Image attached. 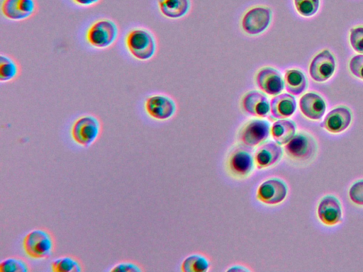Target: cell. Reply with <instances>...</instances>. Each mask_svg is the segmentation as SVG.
Segmentation results:
<instances>
[{"mask_svg":"<svg viewBox=\"0 0 363 272\" xmlns=\"http://www.w3.org/2000/svg\"><path fill=\"white\" fill-rule=\"evenodd\" d=\"M55 248L52 234L43 228H36L29 231L23 237V249L25 254L33 259L49 258Z\"/></svg>","mask_w":363,"mask_h":272,"instance_id":"cell-1","label":"cell"},{"mask_svg":"<svg viewBox=\"0 0 363 272\" xmlns=\"http://www.w3.org/2000/svg\"><path fill=\"white\" fill-rule=\"evenodd\" d=\"M125 47L133 57L145 61L155 54L156 44L154 38L147 30L134 28L130 30L125 38Z\"/></svg>","mask_w":363,"mask_h":272,"instance_id":"cell-2","label":"cell"},{"mask_svg":"<svg viewBox=\"0 0 363 272\" xmlns=\"http://www.w3.org/2000/svg\"><path fill=\"white\" fill-rule=\"evenodd\" d=\"M118 35L116 23L110 19H100L87 29L85 38L89 45L96 49H105L113 45Z\"/></svg>","mask_w":363,"mask_h":272,"instance_id":"cell-3","label":"cell"},{"mask_svg":"<svg viewBox=\"0 0 363 272\" xmlns=\"http://www.w3.org/2000/svg\"><path fill=\"white\" fill-rule=\"evenodd\" d=\"M101 123L92 115L78 118L72 124L70 134L73 141L78 145L86 148L91 146L99 137Z\"/></svg>","mask_w":363,"mask_h":272,"instance_id":"cell-4","label":"cell"},{"mask_svg":"<svg viewBox=\"0 0 363 272\" xmlns=\"http://www.w3.org/2000/svg\"><path fill=\"white\" fill-rule=\"evenodd\" d=\"M272 11L264 6H255L249 9L242 19L243 30L250 35L263 32L269 25Z\"/></svg>","mask_w":363,"mask_h":272,"instance_id":"cell-5","label":"cell"},{"mask_svg":"<svg viewBox=\"0 0 363 272\" xmlns=\"http://www.w3.org/2000/svg\"><path fill=\"white\" fill-rule=\"evenodd\" d=\"M270 124L264 120L255 119L247 123L240 130V140L246 145L255 146L264 141L270 133Z\"/></svg>","mask_w":363,"mask_h":272,"instance_id":"cell-6","label":"cell"},{"mask_svg":"<svg viewBox=\"0 0 363 272\" xmlns=\"http://www.w3.org/2000/svg\"><path fill=\"white\" fill-rule=\"evenodd\" d=\"M35 7L34 0H3L1 10L6 18L18 21L30 18Z\"/></svg>","mask_w":363,"mask_h":272,"instance_id":"cell-7","label":"cell"},{"mask_svg":"<svg viewBox=\"0 0 363 272\" xmlns=\"http://www.w3.org/2000/svg\"><path fill=\"white\" fill-rule=\"evenodd\" d=\"M335 62L332 54L325 50L318 54L310 64V75L315 81H325L333 74Z\"/></svg>","mask_w":363,"mask_h":272,"instance_id":"cell-8","label":"cell"},{"mask_svg":"<svg viewBox=\"0 0 363 272\" xmlns=\"http://www.w3.org/2000/svg\"><path fill=\"white\" fill-rule=\"evenodd\" d=\"M256 84L261 91L272 96L281 93L284 85L280 72L272 67H264L258 72Z\"/></svg>","mask_w":363,"mask_h":272,"instance_id":"cell-9","label":"cell"},{"mask_svg":"<svg viewBox=\"0 0 363 272\" xmlns=\"http://www.w3.org/2000/svg\"><path fill=\"white\" fill-rule=\"evenodd\" d=\"M145 109L150 117L157 120H165L172 115L175 106L169 98L161 95H155L145 100Z\"/></svg>","mask_w":363,"mask_h":272,"instance_id":"cell-10","label":"cell"},{"mask_svg":"<svg viewBox=\"0 0 363 272\" xmlns=\"http://www.w3.org/2000/svg\"><path fill=\"white\" fill-rule=\"evenodd\" d=\"M315 147V142L310 136L298 134L287 142L284 149L291 157L303 160L311 157Z\"/></svg>","mask_w":363,"mask_h":272,"instance_id":"cell-11","label":"cell"},{"mask_svg":"<svg viewBox=\"0 0 363 272\" xmlns=\"http://www.w3.org/2000/svg\"><path fill=\"white\" fill-rule=\"evenodd\" d=\"M287 193L285 184L278 179H269L263 182L257 191V198L267 204L281 202Z\"/></svg>","mask_w":363,"mask_h":272,"instance_id":"cell-12","label":"cell"},{"mask_svg":"<svg viewBox=\"0 0 363 272\" xmlns=\"http://www.w3.org/2000/svg\"><path fill=\"white\" fill-rule=\"evenodd\" d=\"M351 113L346 107H338L325 116L320 126L333 133L342 132L351 122Z\"/></svg>","mask_w":363,"mask_h":272,"instance_id":"cell-13","label":"cell"},{"mask_svg":"<svg viewBox=\"0 0 363 272\" xmlns=\"http://www.w3.org/2000/svg\"><path fill=\"white\" fill-rule=\"evenodd\" d=\"M244 110L257 117H265L269 111V102L267 97L257 91L247 93L242 101Z\"/></svg>","mask_w":363,"mask_h":272,"instance_id":"cell-14","label":"cell"},{"mask_svg":"<svg viewBox=\"0 0 363 272\" xmlns=\"http://www.w3.org/2000/svg\"><path fill=\"white\" fill-rule=\"evenodd\" d=\"M299 107L305 116L313 120L321 118L326 108L323 99L314 93L304 94L299 100Z\"/></svg>","mask_w":363,"mask_h":272,"instance_id":"cell-15","label":"cell"},{"mask_svg":"<svg viewBox=\"0 0 363 272\" xmlns=\"http://www.w3.org/2000/svg\"><path fill=\"white\" fill-rule=\"evenodd\" d=\"M282 149L278 143L268 141L260 145L255 152L258 169L265 168L276 163L281 157Z\"/></svg>","mask_w":363,"mask_h":272,"instance_id":"cell-16","label":"cell"},{"mask_svg":"<svg viewBox=\"0 0 363 272\" xmlns=\"http://www.w3.org/2000/svg\"><path fill=\"white\" fill-rule=\"evenodd\" d=\"M296 108L294 97L288 94L277 95L270 101L271 113L276 118L284 119L291 116Z\"/></svg>","mask_w":363,"mask_h":272,"instance_id":"cell-17","label":"cell"},{"mask_svg":"<svg viewBox=\"0 0 363 272\" xmlns=\"http://www.w3.org/2000/svg\"><path fill=\"white\" fill-rule=\"evenodd\" d=\"M318 214L320 220L325 224L333 225L341 218V208L336 198L332 196L324 198L320 203Z\"/></svg>","mask_w":363,"mask_h":272,"instance_id":"cell-18","label":"cell"},{"mask_svg":"<svg viewBox=\"0 0 363 272\" xmlns=\"http://www.w3.org/2000/svg\"><path fill=\"white\" fill-rule=\"evenodd\" d=\"M252 155L243 149H237L230 159V170L238 176H245L253 169Z\"/></svg>","mask_w":363,"mask_h":272,"instance_id":"cell-19","label":"cell"},{"mask_svg":"<svg viewBox=\"0 0 363 272\" xmlns=\"http://www.w3.org/2000/svg\"><path fill=\"white\" fill-rule=\"evenodd\" d=\"M160 12L166 17L178 18L189 9V0H157Z\"/></svg>","mask_w":363,"mask_h":272,"instance_id":"cell-20","label":"cell"},{"mask_svg":"<svg viewBox=\"0 0 363 272\" xmlns=\"http://www.w3.org/2000/svg\"><path fill=\"white\" fill-rule=\"evenodd\" d=\"M296 132L295 124L289 120H279L274 123L271 133L279 144H284L291 140Z\"/></svg>","mask_w":363,"mask_h":272,"instance_id":"cell-21","label":"cell"},{"mask_svg":"<svg viewBox=\"0 0 363 272\" xmlns=\"http://www.w3.org/2000/svg\"><path fill=\"white\" fill-rule=\"evenodd\" d=\"M286 90L291 94L299 95L306 87V79L304 74L297 69H289L284 75Z\"/></svg>","mask_w":363,"mask_h":272,"instance_id":"cell-22","label":"cell"},{"mask_svg":"<svg viewBox=\"0 0 363 272\" xmlns=\"http://www.w3.org/2000/svg\"><path fill=\"white\" fill-rule=\"evenodd\" d=\"M51 269L54 272H80L83 270L80 261L71 255H64L53 259Z\"/></svg>","mask_w":363,"mask_h":272,"instance_id":"cell-23","label":"cell"},{"mask_svg":"<svg viewBox=\"0 0 363 272\" xmlns=\"http://www.w3.org/2000/svg\"><path fill=\"white\" fill-rule=\"evenodd\" d=\"M18 74V66L11 57L0 55V81L8 82L16 77Z\"/></svg>","mask_w":363,"mask_h":272,"instance_id":"cell-24","label":"cell"},{"mask_svg":"<svg viewBox=\"0 0 363 272\" xmlns=\"http://www.w3.org/2000/svg\"><path fill=\"white\" fill-rule=\"evenodd\" d=\"M30 270L27 261L17 256L6 258L0 263L1 272H28Z\"/></svg>","mask_w":363,"mask_h":272,"instance_id":"cell-25","label":"cell"},{"mask_svg":"<svg viewBox=\"0 0 363 272\" xmlns=\"http://www.w3.org/2000/svg\"><path fill=\"white\" fill-rule=\"evenodd\" d=\"M208 260L200 255L187 257L182 264V271L185 272H204L208 268Z\"/></svg>","mask_w":363,"mask_h":272,"instance_id":"cell-26","label":"cell"},{"mask_svg":"<svg viewBox=\"0 0 363 272\" xmlns=\"http://www.w3.org/2000/svg\"><path fill=\"white\" fill-rule=\"evenodd\" d=\"M297 12L305 17L313 16L318 10L320 0H294Z\"/></svg>","mask_w":363,"mask_h":272,"instance_id":"cell-27","label":"cell"},{"mask_svg":"<svg viewBox=\"0 0 363 272\" xmlns=\"http://www.w3.org/2000/svg\"><path fill=\"white\" fill-rule=\"evenodd\" d=\"M350 41L356 52L363 53V27L351 29Z\"/></svg>","mask_w":363,"mask_h":272,"instance_id":"cell-28","label":"cell"},{"mask_svg":"<svg viewBox=\"0 0 363 272\" xmlns=\"http://www.w3.org/2000/svg\"><path fill=\"white\" fill-rule=\"evenodd\" d=\"M110 271H119V272H140L142 268L140 266L130 261H121L115 264Z\"/></svg>","mask_w":363,"mask_h":272,"instance_id":"cell-29","label":"cell"},{"mask_svg":"<svg viewBox=\"0 0 363 272\" xmlns=\"http://www.w3.org/2000/svg\"><path fill=\"white\" fill-rule=\"evenodd\" d=\"M350 69L353 75L363 79V55H355L351 59Z\"/></svg>","mask_w":363,"mask_h":272,"instance_id":"cell-30","label":"cell"},{"mask_svg":"<svg viewBox=\"0 0 363 272\" xmlns=\"http://www.w3.org/2000/svg\"><path fill=\"white\" fill-rule=\"evenodd\" d=\"M350 197L354 203L363 205V181L352 185L350 190Z\"/></svg>","mask_w":363,"mask_h":272,"instance_id":"cell-31","label":"cell"},{"mask_svg":"<svg viewBox=\"0 0 363 272\" xmlns=\"http://www.w3.org/2000/svg\"><path fill=\"white\" fill-rule=\"evenodd\" d=\"M74 4L81 6H89L98 3L100 0H72Z\"/></svg>","mask_w":363,"mask_h":272,"instance_id":"cell-32","label":"cell"},{"mask_svg":"<svg viewBox=\"0 0 363 272\" xmlns=\"http://www.w3.org/2000/svg\"><path fill=\"white\" fill-rule=\"evenodd\" d=\"M247 271V269L244 268H241L240 267V268H237L236 267H234V268H230L228 271Z\"/></svg>","mask_w":363,"mask_h":272,"instance_id":"cell-33","label":"cell"}]
</instances>
